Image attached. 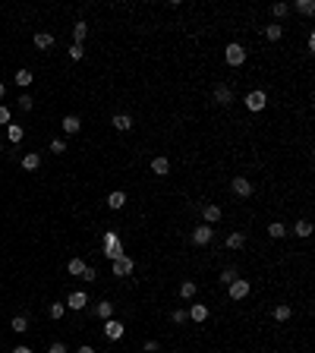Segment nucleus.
Instances as JSON below:
<instances>
[{
	"instance_id": "1",
	"label": "nucleus",
	"mask_w": 315,
	"mask_h": 353,
	"mask_svg": "<svg viewBox=\"0 0 315 353\" xmlns=\"http://www.w3.org/2000/svg\"><path fill=\"white\" fill-rule=\"evenodd\" d=\"M101 243H104V255H107L110 262H114V259H120V255H123V243H120V234H117V230H104Z\"/></svg>"
},
{
	"instance_id": "2",
	"label": "nucleus",
	"mask_w": 315,
	"mask_h": 353,
	"mask_svg": "<svg viewBox=\"0 0 315 353\" xmlns=\"http://www.w3.org/2000/svg\"><path fill=\"white\" fill-rule=\"evenodd\" d=\"M249 290H252V284L246 281V278H236V281H230V284H227V297H230L233 303H240V300H246V297H249Z\"/></svg>"
},
{
	"instance_id": "3",
	"label": "nucleus",
	"mask_w": 315,
	"mask_h": 353,
	"mask_svg": "<svg viewBox=\"0 0 315 353\" xmlns=\"http://www.w3.org/2000/svg\"><path fill=\"white\" fill-rule=\"evenodd\" d=\"M224 60H227V66H243L246 63V48L230 41V45L224 48Z\"/></svg>"
},
{
	"instance_id": "4",
	"label": "nucleus",
	"mask_w": 315,
	"mask_h": 353,
	"mask_svg": "<svg viewBox=\"0 0 315 353\" xmlns=\"http://www.w3.org/2000/svg\"><path fill=\"white\" fill-rule=\"evenodd\" d=\"M110 271H114V278H130V274L135 271V262L123 252L120 259H114V262H110Z\"/></svg>"
},
{
	"instance_id": "5",
	"label": "nucleus",
	"mask_w": 315,
	"mask_h": 353,
	"mask_svg": "<svg viewBox=\"0 0 315 353\" xmlns=\"http://www.w3.org/2000/svg\"><path fill=\"white\" fill-rule=\"evenodd\" d=\"M265 104H268V95L262 92V89H255V92H249V95H246V107H249L252 114L265 110Z\"/></svg>"
},
{
	"instance_id": "6",
	"label": "nucleus",
	"mask_w": 315,
	"mask_h": 353,
	"mask_svg": "<svg viewBox=\"0 0 315 353\" xmlns=\"http://www.w3.org/2000/svg\"><path fill=\"white\" fill-rule=\"evenodd\" d=\"M230 189H233V196H240V199H249L252 196V180L249 177H233Z\"/></svg>"
},
{
	"instance_id": "7",
	"label": "nucleus",
	"mask_w": 315,
	"mask_h": 353,
	"mask_svg": "<svg viewBox=\"0 0 315 353\" xmlns=\"http://www.w3.org/2000/svg\"><path fill=\"white\" fill-rule=\"evenodd\" d=\"M123 334H126L123 322H117V318H104V338L107 341H123Z\"/></svg>"
},
{
	"instance_id": "8",
	"label": "nucleus",
	"mask_w": 315,
	"mask_h": 353,
	"mask_svg": "<svg viewBox=\"0 0 315 353\" xmlns=\"http://www.w3.org/2000/svg\"><path fill=\"white\" fill-rule=\"evenodd\" d=\"M211 240H215V227H208V224H199V227L192 230V243L195 246H208Z\"/></svg>"
},
{
	"instance_id": "9",
	"label": "nucleus",
	"mask_w": 315,
	"mask_h": 353,
	"mask_svg": "<svg viewBox=\"0 0 315 353\" xmlns=\"http://www.w3.org/2000/svg\"><path fill=\"white\" fill-rule=\"evenodd\" d=\"M215 101L221 107H230L233 104V89L227 82H221V85H215Z\"/></svg>"
},
{
	"instance_id": "10",
	"label": "nucleus",
	"mask_w": 315,
	"mask_h": 353,
	"mask_svg": "<svg viewBox=\"0 0 315 353\" xmlns=\"http://www.w3.org/2000/svg\"><path fill=\"white\" fill-rule=\"evenodd\" d=\"M63 306H70L73 312H82V309L89 306V294H85V290H73V294H70V300H66Z\"/></svg>"
},
{
	"instance_id": "11",
	"label": "nucleus",
	"mask_w": 315,
	"mask_h": 353,
	"mask_svg": "<svg viewBox=\"0 0 315 353\" xmlns=\"http://www.w3.org/2000/svg\"><path fill=\"white\" fill-rule=\"evenodd\" d=\"M221 214H224V211H221V205H215V202L202 205V221H205L208 227H211V224H218V221H221Z\"/></svg>"
},
{
	"instance_id": "12",
	"label": "nucleus",
	"mask_w": 315,
	"mask_h": 353,
	"mask_svg": "<svg viewBox=\"0 0 315 353\" xmlns=\"http://www.w3.org/2000/svg\"><path fill=\"white\" fill-rule=\"evenodd\" d=\"M60 130H63L66 136H76V133H79V130H82V120H79V117H76V114H66V117L60 120Z\"/></svg>"
},
{
	"instance_id": "13",
	"label": "nucleus",
	"mask_w": 315,
	"mask_h": 353,
	"mask_svg": "<svg viewBox=\"0 0 315 353\" xmlns=\"http://www.w3.org/2000/svg\"><path fill=\"white\" fill-rule=\"evenodd\" d=\"M110 126H114L117 133H130L133 130V117L130 114H114L110 117Z\"/></svg>"
},
{
	"instance_id": "14",
	"label": "nucleus",
	"mask_w": 315,
	"mask_h": 353,
	"mask_svg": "<svg viewBox=\"0 0 315 353\" xmlns=\"http://www.w3.org/2000/svg\"><path fill=\"white\" fill-rule=\"evenodd\" d=\"M151 174H155V177H167L170 174V158H164V154L151 158Z\"/></svg>"
},
{
	"instance_id": "15",
	"label": "nucleus",
	"mask_w": 315,
	"mask_h": 353,
	"mask_svg": "<svg viewBox=\"0 0 315 353\" xmlns=\"http://www.w3.org/2000/svg\"><path fill=\"white\" fill-rule=\"evenodd\" d=\"M186 315L199 325V322H205V318H208V306H205V303H192L189 309H186Z\"/></svg>"
},
{
	"instance_id": "16",
	"label": "nucleus",
	"mask_w": 315,
	"mask_h": 353,
	"mask_svg": "<svg viewBox=\"0 0 315 353\" xmlns=\"http://www.w3.org/2000/svg\"><path fill=\"white\" fill-rule=\"evenodd\" d=\"M123 205H126V193H123V189H114V193L107 196V208L110 211H120Z\"/></svg>"
},
{
	"instance_id": "17",
	"label": "nucleus",
	"mask_w": 315,
	"mask_h": 353,
	"mask_svg": "<svg viewBox=\"0 0 315 353\" xmlns=\"http://www.w3.org/2000/svg\"><path fill=\"white\" fill-rule=\"evenodd\" d=\"M290 315H293V306H287V303H277L271 309V318H274V322H287Z\"/></svg>"
},
{
	"instance_id": "18",
	"label": "nucleus",
	"mask_w": 315,
	"mask_h": 353,
	"mask_svg": "<svg viewBox=\"0 0 315 353\" xmlns=\"http://www.w3.org/2000/svg\"><path fill=\"white\" fill-rule=\"evenodd\" d=\"M287 230H293V234L300 237V240H306V237H312V221H306V218H303V221H296L293 227H287Z\"/></svg>"
},
{
	"instance_id": "19",
	"label": "nucleus",
	"mask_w": 315,
	"mask_h": 353,
	"mask_svg": "<svg viewBox=\"0 0 315 353\" xmlns=\"http://www.w3.org/2000/svg\"><path fill=\"white\" fill-rule=\"evenodd\" d=\"M224 246L230 249V252H236V249H243V246H246V234H240V230H236V234H230V237L224 240Z\"/></svg>"
},
{
	"instance_id": "20",
	"label": "nucleus",
	"mask_w": 315,
	"mask_h": 353,
	"mask_svg": "<svg viewBox=\"0 0 315 353\" xmlns=\"http://www.w3.org/2000/svg\"><path fill=\"white\" fill-rule=\"evenodd\" d=\"M73 38H76L73 45H82V41L89 38V22H85V19H79V22L73 25Z\"/></svg>"
},
{
	"instance_id": "21",
	"label": "nucleus",
	"mask_w": 315,
	"mask_h": 353,
	"mask_svg": "<svg viewBox=\"0 0 315 353\" xmlns=\"http://www.w3.org/2000/svg\"><path fill=\"white\" fill-rule=\"evenodd\" d=\"M6 139H10L13 145H19V142L25 139V130H22L19 123H10V126H6Z\"/></svg>"
},
{
	"instance_id": "22",
	"label": "nucleus",
	"mask_w": 315,
	"mask_h": 353,
	"mask_svg": "<svg viewBox=\"0 0 315 353\" xmlns=\"http://www.w3.org/2000/svg\"><path fill=\"white\" fill-rule=\"evenodd\" d=\"M38 164H41V154L38 151L22 154V170H38Z\"/></svg>"
},
{
	"instance_id": "23",
	"label": "nucleus",
	"mask_w": 315,
	"mask_h": 353,
	"mask_svg": "<svg viewBox=\"0 0 315 353\" xmlns=\"http://www.w3.org/2000/svg\"><path fill=\"white\" fill-rule=\"evenodd\" d=\"M32 79H35V76H32V70H16V76H13V82L19 85V89H29Z\"/></svg>"
},
{
	"instance_id": "24",
	"label": "nucleus",
	"mask_w": 315,
	"mask_h": 353,
	"mask_svg": "<svg viewBox=\"0 0 315 353\" xmlns=\"http://www.w3.org/2000/svg\"><path fill=\"white\" fill-rule=\"evenodd\" d=\"M35 48H38V50L54 48V35H50V32H38V35H35Z\"/></svg>"
},
{
	"instance_id": "25",
	"label": "nucleus",
	"mask_w": 315,
	"mask_h": 353,
	"mask_svg": "<svg viewBox=\"0 0 315 353\" xmlns=\"http://www.w3.org/2000/svg\"><path fill=\"white\" fill-rule=\"evenodd\" d=\"M95 315L98 318H114V303H110V300H101L95 306Z\"/></svg>"
},
{
	"instance_id": "26",
	"label": "nucleus",
	"mask_w": 315,
	"mask_h": 353,
	"mask_svg": "<svg viewBox=\"0 0 315 353\" xmlns=\"http://www.w3.org/2000/svg\"><path fill=\"white\" fill-rule=\"evenodd\" d=\"M290 230H287V224H280V221H271L268 224V237H274V240H280V237H287Z\"/></svg>"
},
{
	"instance_id": "27",
	"label": "nucleus",
	"mask_w": 315,
	"mask_h": 353,
	"mask_svg": "<svg viewBox=\"0 0 315 353\" xmlns=\"http://www.w3.org/2000/svg\"><path fill=\"white\" fill-rule=\"evenodd\" d=\"M265 38L268 41H280V38H284V25H277V22L265 25Z\"/></svg>"
},
{
	"instance_id": "28",
	"label": "nucleus",
	"mask_w": 315,
	"mask_h": 353,
	"mask_svg": "<svg viewBox=\"0 0 315 353\" xmlns=\"http://www.w3.org/2000/svg\"><path fill=\"white\" fill-rule=\"evenodd\" d=\"M10 328H13L16 334H25V331H29V315H13Z\"/></svg>"
},
{
	"instance_id": "29",
	"label": "nucleus",
	"mask_w": 315,
	"mask_h": 353,
	"mask_svg": "<svg viewBox=\"0 0 315 353\" xmlns=\"http://www.w3.org/2000/svg\"><path fill=\"white\" fill-rule=\"evenodd\" d=\"M195 294H199V284H195V281H183L180 284V297L183 300H192Z\"/></svg>"
},
{
	"instance_id": "30",
	"label": "nucleus",
	"mask_w": 315,
	"mask_h": 353,
	"mask_svg": "<svg viewBox=\"0 0 315 353\" xmlns=\"http://www.w3.org/2000/svg\"><path fill=\"white\" fill-rule=\"evenodd\" d=\"M236 278H240V268H236V265L221 268V284H230V281H236Z\"/></svg>"
},
{
	"instance_id": "31",
	"label": "nucleus",
	"mask_w": 315,
	"mask_h": 353,
	"mask_svg": "<svg viewBox=\"0 0 315 353\" xmlns=\"http://www.w3.org/2000/svg\"><path fill=\"white\" fill-rule=\"evenodd\" d=\"M66 271H70L73 278H82V271H85V262H82V259H70V265H66Z\"/></svg>"
},
{
	"instance_id": "32",
	"label": "nucleus",
	"mask_w": 315,
	"mask_h": 353,
	"mask_svg": "<svg viewBox=\"0 0 315 353\" xmlns=\"http://www.w3.org/2000/svg\"><path fill=\"white\" fill-rule=\"evenodd\" d=\"M290 10H293L290 3H271V16H274V19H284Z\"/></svg>"
},
{
	"instance_id": "33",
	"label": "nucleus",
	"mask_w": 315,
	"mask_h": 353,
	"mask_svg": "<svg viewBox=\"0 0 315 353\" xmlns=\"http://www.w3.org/2000/svg\"><path fill=\"white\" fill-rule=\"evenodd\" d=\"M296 13H303V16H312L315 13V3H312V0H296Z\"/></svg>"
},
{
	"instance_id": "34",
	"label": "nucleus",
	"mask_w": 315,
	"mask_h": 353,
	"mask_svg": "<svg viewBox=\"0 0 315 353\" xmlns=\"http://www.w3.org/2000/svg\"><path fill=\"white\" fill-rule=\"evenodd\" d=\"M63 312H66L63 303H50V306H47V315H50V318H63Z\"/></svg>"
},
{
	"instance_id": "35",
	"label": "nucleus",
	"mask_w": 315,
	"mask_h": 353,
	"mask_svg": "<svg viewBox=\"0 0 315 353\" xmlns=\"http://www.w3.org/2000/svg\"><path fill=\"white\" fill-rule=\"evenodd\" d=\"M82 57H85V48L82 45H70V60H73V63H79Z\"/></svg>"
},
{
	"instance_id": "36",
	"label": "nucleus",
	"mask_w": 315,
	"mask_h": 353,
	"mask_svg": "<svg viewBox=\"0 0 315 353\" xmlns=\"http://www.w3.org/2000/svg\"><path fill=\"white\" fill-rule=\"evenodd\" d=\"M35 107V98L32 95H19V110H32Z\"/></svg>"
},
{
	"instance_id": "37",
	"label": "nucleus",
	"mask_w": 315,
	"mask_h": 353,
	"mask_svg": "<svg viewBox=\"0 0 315 353\" xmlns=\"http://www.w3.org/2000/svg\"><path fill=\"white\" fill-rule=\"evenodd\" d=\"M170 318H174V325H183L189 315H186V309H174V312H170Z\"/></svg>"
},
{
	"instance_id": "38",
	"label": "nucleus",
	"mask_w": 315,
	"mask_h": 353,
	"mask_svg": "<svg viewBox=\"0 0 315 353\" xmlns=\"http://www.w3.org/2000/svg\"><path fill=\"white\" fill-rule=\"evenodd\" d=\"M50 151H54V154H63V151H66V142H63V139H50Z\"/></svg>"
},
{
	"instance_id": "39",
	"label": "nucleus",
	"mask_w": 315,
	"mask_h": 353,
	"mask_svg": "<svg viewBox=\"0 0 315 353\" xmlns=\"http://www.w3.org/2000/svg\"><path fill=\"white\" fill-rule=\"evenodd\" d=\"M47 353H70V350H66V344H63V341H54V344L47 347Z\"/></svg>"
},
{
	"instance_id": "40",
	"label": "nucleus",
	"mask_w": 315,
	"mask_h": 353,
	"mask_svg": "<svg viewBox=\"0 0 315 353\" xmlns=\"http://www.w3.org/2000/svg\"><path fill=\"white\" fill-rule=\"evenodd\" d=\"M98 278V271L91 268V265H85V271H82V281H95Z\"/></svg>"
},
{
	"instance_id": "41",
	"label": "nucleus",
	"mask_w": 315,
	"mask_h": 353,
	"mask_svg": "<svg viewBox=\"0 0 315 353\" xmlns=\"http://www.w3.org/2000/svg\"><path fill=\"white\" fill-rule=\"evenodd\" d=\"M0 126H10V110L0 104Z\"/></svg>"
},
{
	"instance_id": "42",
	"label": "nucleus",
	"mask_w": 315,
	"mask_h": 353,
	"mask_svg": "<svg viewBox=\"0 0 315 353\" xmlns=\"http://www.w3.org/2000/svg\"><path fill=\"white\" fill-rule=\"evenodd\" d=\"M158 347H161L158 341H145V353H158Z\"/></svg>"
},
{
	"instance_id": "43",
	"label": "nucleus",
	"mask_w": 315,
	"mask_h": 353,
	"mask_svg": "<svg viewBox=\"0 0 315 353\" xmlns=\"http://www.w3.org/2000/svg\"><path fill=\"white\" fill-rule=\"evenodd\" d=\"M13 353H35L32 347H25V344H19V347H13Z\"/></svg>"
},
{
	"instance_id": "44",
	"label": "nucleus",
	"mask_w": 315,
	"mask_h": 353,
	"mask_svg": "<svg viewBox=\"0 0 315 353\" xmlns=\"http://www.w3.org/2000/svg\"><path fill=\"white\" fill-rule=\"evenodd\" d=\"M76 353H95V347H91V344H82V347L76 350Z\"/></svg>"
},
{
	"instance_id": "45",
	"label": "nucleus",
	"mask_w": 315,
	"mask_h": 353,
	"mask_svg": "<svg viewBox=\"0 0 315 353\" xmlns=\"http://www.w3.org/2000/svg\"><path fill=\"white\" fill-rule=\"evenodd\" d=\"M3 95H6V85H3V82H0V98H3Z\"/></svg>"
},
{
	"instance_id": "46",
	"label": "nucleus",
	"mask_w": 315,
	"mask_h": 353,
	"mask_svg": "<svg viewBox=\"0 0 315 353\" xmlns=\"http://www.w3.org/2000/svg\"><path fill=\"white\" fill-rule=\"evenodd\" d=\"M0 154H3V145H0Z\"/></svg>"
}]
</instances>
